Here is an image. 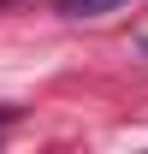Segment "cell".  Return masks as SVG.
I'll use <instances>...</instances> for the list:
<instances>
[{"label":"cell","instance_id":"3957f363","mask_svg":"<svg viewBox=\"0 0 148 154\" xmlns=\"http://www.w3.org/2000/svg\"><path fill=\"white\" fill-rule=\"evenodd\" d=\"M0 6H6V0H0Z\"/></svg>","mask_w":148,"mask_h":154},{"label":"cell","instance_id":"7a4b0ae2","mask_svg":"<svg viewBox=\"0 0 148 154\" xmlns=\"http://www.w3.org/2000/svg\"><path fill=\"white\" fill-rule=\"evenodd\" d=\"M6 119H12V107H6V113H0V125H6Z\"/></svg>","mask_w":148,"mask_h":154},{"label":"cell","instance_id":"6da1fadb","mask_svg":"<svg viewBox=\"0 0 148 154\" xmlns=\"http://www.w3.org/2000/svg\"><path fill=\"white\" fill-rule=\"evenodd\" d=\"M130 0H54L59 18H113V12H125Z\"/></svg>","mask_w":148,"mask_h":154}]
</instances>
